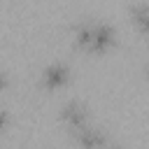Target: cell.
Instances as JSON below:
<instances>
[{
	"instance_id": "8",
	"label": "cell",
	"mask_w": 149,
	"mask_h": 149,
	"mask_svg": "<svg viewBox=\"0 0 149 149\" xmlns=\"http://www.w3.org/2000/svg\"><path fill=\"white\" fill-rule=\"evenodd\" d=\"M100 149H121V147H119L116 142H107V144H105V147H100Z\"/></svg>"
},
{
	"instance_id": "1",
	"label": "cell",
	"mask_w": 149,
	"mask_h": 149,
	"mask_svg": "<svg viewBox=\"0 0 149 149\" xmlns=\"http://www.w3.org/2000/svg\"><path fill=\"white\" fill-rule=\"evenodd\" d=\"M116 42V28L107 21H91V42L88 49L91 54H105L112 44Z\"/></svg>"
},
{
	"instance_id": "7",
	"label": "cell",
	"mask_w": 149,
	"mask_h": 149,
	"mask_svg": "<svg viewBox=\"0 0 149 149\" xmlns=\"http://www.w3.org/2000/svg\"><path fill=\"white\" fill-rule=\"evenodd\" d=\"M7 86H9V77H7V72L0 68V91H5Z\"/></svg>"
},
{
	"instance_id": "3",
	"label": "cell",
	"mask_w": 149,
	"mask_h": 149,
	"mask_svg": "<svg viewBox=\"0 0 149 149\" xmlns=\"http://www.w3.org/2000/svg\"><path fill=\"white\" fill-rule=\"evenodd\" d=\"M58 116H61V121L68 126V130L72 133V130H77V128H81V126L88 123V107H86L81 100H74V98H72V100H68V102L61 105Z\"/></svg>"
},
{
	"instance_id": "4",
	"label": "cell",
	"mask_w": 149,
	"mask_h": 149,
	"mask_svg": "<svg viewBox=\"0 0 149 149\" xmlns=\"http://www.w3.org/2000/svg\"><path fill=\"white\" fill-rule=\"evenodd\" d=\"M70 135L79 142L81 149H100V147H105V144L109 142V140H107V133H105L100 126H93V123H86V126L72 130Z\"/></svg>"
},
{
	"instance_id": "6",
	"label": "cell",
	"mask_w": 149,
	"mask_h": 149,
	"mask_svg": "<svg viewBox=\"0 0 149 149\" xmlns=\"http://www.w3.org/2000/svg\"><path fill=\"white\" fill-rule=\"evenodd\" d=\"M9 123H12V114H9V109L0 107V133H2V130H7V128H9Z\"/></svg>"
},
{
	"instance_id": "2",
	"label": "cell",
	"mask_w": 149,
	"mask_h": 149,
	"mask_svg": "<svg viewBox=\"0 0 149 149\" xmlns=\"http://www.w3.org/2000/svg\"><path fill=\"white\" fill-rule=\"evenodd\" d=\"M70 77H72V70H70V65L65 61H51L49 65H44V70L40 74V81H42L44 88L54 91V88L65 86L70 81Z\"/></svg>"
},
{
	"instance_id": "5",
	"label": "cell",
	"mask_w": 149,
	"mask_h": 149,
	"mask_svg": "<svg viewBox=\"0 0 149 149\" xmlns=\"http://www.w3.org/2000/svg\"><path fill=\"white\" fill-rule=\"evenodd\" d=\"M128 12H130V19L137 23V28L147 30V26H149V5L147 2H133L128 7Z\"/></svg>"
}]
</instances>
